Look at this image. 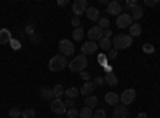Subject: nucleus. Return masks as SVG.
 Instances as JSON below:
<instances>
[{
	"label": "nucleus",
	"instance_id": "nucleus-1",
	"mask_svg": "<svg viewBox=\"0 0 160 118\" xmlns=\"http://www.w3.org/2000/svg\"><path fill=\"white\" fill-rule=\"evenodd\" d=\"M131 45H133V38L130 35H127V34H118V35H115L112 38V46L117 51L118 50H127Z\"/></svg>",
	"mask_w": 160,
	"mask_h": 118
},
{
	"label": "nucleus",
	"instance_id": "nucleus-2",
	"mask_svg": "<svg viewBox=\"0 0 160 118\" xmlns=\"http://www.w3.org/2000/svg\"><path fill=\"white\" fill-rule=\"evenodd\" d=\"M68 64H69V62H68V59H66V56L56 54V56H53V58L50 59L48 69H50L51 72H61V70L66 69V65H68Z\"/></svg>",
	"mask_w": 160,
	"mask_h": 118
},
{
	"label": "nucleus",
	"instance_id": "nucleus-3",
	"mask_svg": "<svg viewBox=\"0 0 160 118\" xmlns=\"http://www.w3.org/2000/svg\"><path fill=\"white\" fill-rule=\"evenodd\" d=\"M88 65V59H87V56H83V54H78V56H75L71 62H69V70L71 72H83L85 70V67Z\"/></svg>",
	"mask_w": 160,
	"mask_h": 118
},
{
	"label": "nucleus",
	"instance_id": "nucleus-4",
	"mask_svg": "<svg viewBox=\"0 0 160 118\" xmlns=\"http://www.w3.org/2000/svg\"><path fill=\"white\" fill-rule=\"evenodd\" d=\"M50 109L55 115H64L68 112V107H66V102L61 101V99H53L50 102Z\"/></svg>",
	"mask_w": 160,
	"mask_h": 118
},
{
	"label": "nucleus",
	"instance_id": "nucleus-5",
	"mask_svg": "<svg viewBox=\"0 0 160 118\" xmlns=\"http://www.w3.org/2000/svg\"><path fill=\"white\" fill-rule=\"evenodd\" d=\"M136 99V89L133 88H128L125 89L122 94H120V102H122V106H130V104H133Z\"/></svg>",
	"mask_w": 160,
	"mask_h": 118
},
{
	"label": "nucleus",
	"instance_id": "nucleus-6",
	"mask_svg": "<svg viewBox=\"0 0 160 118\" xmlns=\"http://www.w3.org/2000/svg\"><path fill=\"white\" fill-rule=\"evenodd\" d=\"M59 51H61V54L62 56H72L74 54V43L69 42L68 38H62V40H59Z\"/></svg>",
	"mask_w": 160,
	"mask_h": 118
},
{
	"label": "nucleus",
	"instance_id": "nucleus-7",
	"mask_svg": "<svg viewBox=\"0 0 160 118\" xmlns=\"http://www.w3.org/2000/svg\"><path fill=\"white\" fill-rule=\"evenodd\" d=\"M88 8V2L87 0H75V2L72 3V13H74V16L78 18V16H82L83 13L87 11Z\"/></svg>",
	"mask_w": 160,
	"mask_h": 118
},
{
	"label": "nucleus",
	"instance_id": "nucleus-8",
	"mask_svg": "<svg viewBox=\"0 0 160 118\" xmlns=\"http://www.w3.org/2000/svg\"><path fill=\"white\" fill-rule=\"evenodd\" d=\"M115 24H117V27H118V29L130 27V26L133 24V18H131L130 13H122V15H118V16H117Z\"/></svg>",
	"mask_w": 160,
	"mask_h": 118
},
{
	"label": "nucleus",
	"instance_id": "nucleus-9",
	"mask_svg": "<svg viewBox=\"0 0 160 118\" xmlns=\"http://www.w3.org/2000/svg\"><path fill=\"white\" fill-rule=\"evenodd\" d=\"M102 35H104V31L99 27V26H93V27H90V31H88V38L91 42L101 40Z\"/></svg>",
	"mask_w": 160,
	"mask_h": 118
},
{
	"label": "nucleus",
	"instance_id": "nucleus-10",
	"mask_svg": "<svg viewBox=\"0 0 160 118\" xmlns=\"http://www.w3.org/2000/svg\"><path fill=\"white\" fill-rule=\"evenodd\" d=\"M98 45H96V42H91V40H88V42H85L83 45H82V54L83 56H87V54H95L96 51H98Z\"/></svg>",
	"mask_w": 160,
	"mask_h": 118
},
{
	"label": "nucleus",
	"instance_id": "nucleus-11",
	"mask_svg": "<svg viewBox=\"0 0 160 118\" xmlns=\"http://www.w3.org/2000/svg\"><path fill=\"white\" fill-rule=\"evenodd\" d=\"M108 13L109 15H112V16H118V13L122 15V3L120 2H117V0H112V2H109L108 3Z\"/></svg>",
	"mask_w": 160,
	"mask_h": 118
},
{
	"label": "nucleus",
	"instance_id": "nucleus-12",
	"mask_svg": "<svg viewBox=\"0 0 160 118\" xmlns=\"http://www.w3.org/2000/svg\"><path fill=\"white\" fill-rule=\"evenodd\" d=\"M128 116V109H127V106H117L115 109H114V115H112V118H127Z\"/></svg>",
	"mask_w": 160,
	"mask_h": 118
},
{
	"label": "nucleus",
	"instance_id": "nucleus-13",
	"mask_svg": "<svg viewBox=\"0 0 160 118\" xmlns=\"http://www.w3.org/2000/svg\"><path fill=\"white\" fill-rule=\"evenodd\" d=\"M95 83H93V82H85V85L82 86V88H80V94H83V96H91L93 94V91H95Z\"/></svg>",
	"mask_w": 160,
	"mask_h": 118
},
{
	"label": "nucleus",
	"instance_id": "nucleus-14",
	"mask_svg": "<svg viewBox=\"0 0 160 118\" xmlns=\"http://www.w3.org/2000/svg\"><path fill=\"white\" fill-rule=\"evenodd\" d=\"M40 97H42L43 101H53L55 99V96H53V89L48 88V86H42L40 88Z\"/></svg>",
	"mask_w": 160,
	"mask_h": 118
},
{
	"label": "nucleus",
	"instance_id": "nucleus-15",
	"mask_svg": "<svg viewBox=\"0 0 160 118\" xmlns=\"http://www.w3.org/2000/svg\"><path fill=\"white\" fill-rule=\"evenodd\" d=\"M85 15H87V18L88 19H91V21H99V10L98 8H95V7H88L87 8V11H85Z\"/></svg>",
	"mask_w": 160,
	"mask_h": 118
},
{
	"label": "nucleus",
	"instance_id": "nucleus-16",
	"mask_svg": "<svg viewBox=\"0 0 160 118\" xmlns=\"http://www.w3.org/2000/svg\"><path fill=\"white\" fill-rule=\"evenodd\" d=\"M11 38H13V35H11V32L8 29H0V45L10 43Z\"/></svg>",
	"mask_w": 160,
	"mask_h": 118
},
{
	"label": "nucleus",
	"instance_id": "nucleus-17",
	"mask_svg": "<svg viewBox=\"0 0 160 118\" xmlns=\"http://www.w3.org/2000/svg\"><path fill=\"white\" fill-rule=\"evenodd\" d=\"M104 83L109 85V86H117V85H118V77H117L114 72L106 73V75H104Z\"/></svg>",
	"mask_w": 160,
	"mask_h": 118
},
{
	"label": "nucleus",
	"instance_id": "nucleus-18",
	"mask_svg": "<svg viewBox=\"0 0 160 118\" xmlns=\"http://www.w3.org/2000/svg\"><path fill=\"white\" fill-rule=\"evenodd\" d=\"M104 101L108 102L109 106L117 107L118 106V94H115V93H112V91H111V93H108V94L104 96Z\"/></svg>",
	"mask_w": 160,
	"mask_h": 118
},
{
	"label": "nucleus",
	"instance_id": "nucleus-19",
	"mask_svg": "<svg viewBox=\"0 0 160 118\" xmlns=\"http://www.w3.org/2000/svg\"><path fill=\"white\" fill-rule=\"evenodd\" d=\"M141 31H142V27H141V24L139 22H133L131 26H130V37H139L141 35Z\"/></svg>",
	"mask_w": 160,
	"mask_h": 118
},
{
	"label": "nucleus",
	"instance_id": "nucleus-20",
	"mask_svg": "<svg viewBox=\"0 0 160 118\" xmlns=\"http://www.w3.org/2000/svg\"><path fill=\"white\" fill-rule=\"evenodd\" d=\"M142 15H144V10H142V7H135V8H131V18L133 19H136V21H139L141 18H142Z\"/></svg>",
	"mask_w": 160,
	"mask_h": 118
},
{
	"label": "nucleus",
	"instance_id": "nucleus-21",
	"mask_svg": "<svg viewBox=\"0 0 160 118\" xmlns=\"http://www.w3.org/2000/svg\"><path fill=\"white\" fill-rule=\"evenodd\" d=\"M98 106V97L96 96H88L87 99H85V107H88V109H91L93 110V107H96Z\"/></svg>",
	"mask_w": 160,
	"mask_h": 118
},
{
	"label": "nucleus",
	"instance_id": "nucleus-22",
	"mask_svg": "<svg viewBox=\"0 0 160 118\" xmlns=\"http://www.w3.org/2000/svg\"><path fill=\"white\" fill-rule=\"evenodd\" d=\"M102 51H109L111 50V46H112V40H109V38H101V40H99V45H98Z\"/></svg>",
	"mask_w": 160,
	"mask_h": 118
},
{
	"label": "nucleus",
	"instance_id": "nucleus-23",
	"mask_svg": "<svg viewBox=\"0 0 160 118\" xmlns=\"http://www.w3.org/2000/svg\"><path fill=\"white\" fill-rule=\"evenodd\" d=\"M78 93H80V91H78L77 88H69V89L64 91V94L68 96V99H75V97L78 96Z\"/></svg>",
	"mask_w": 160,
	"mask_h": 118
},
{
	"label": "nucleus",
	"instance_id": "nucleus-24",
	"mask_svg": "<svg viewBox=\"0 0 160 118\" xmlns=\"http://www.w3.org/2000/svg\"><path fill=\"white\" fill-rule=\"evenodd\" d=\"M51 89H53V96H55V99H59V97L64 94V91H66L61 85H56L55 88H51Z\"/></svg>",
	"mask_w": 160,
	"mask_h": 118
},
{
	"label": "nucleus",
	"instance_id": "nucleus-25",
	"mask_svg": "<svg viewBox=\"0 0 160 118\" xmlns=\"http://www.w3.org/2000/svg\"><path fill=\"white\" fill-rule=\"evenodd\" d=\"M78 116L80 118H93V110L88 109V107H83L82 110L78 112Z\"/></svg>",
	"mask_w": 160,
	"mask_h": 118
},
{
	"label": "nucleus",
	"instance_id": "nucleus-26",
	"mask_svg": "<svg viewBox=\"0 0 160 118\" xmlns=\"http://www.w3.org/2000/svg\"><path fill=\"white\" fill-rule=\"evenodd\" d=\"M72 38H74V40H77V42L82 40V38H83V31H82V27L74 29V32H72Z\"/></svg>",
	"mask_w": 160,
	"mask_h": 118
},
{
	"label": "nucleus",
	"instance_id": "nucleus-27",
	"mask_svg": "<svg viewBox=\"0 0 160 118\" xmlns=\"http://www.w3.org/2000/svg\"><path fill=\"white\" fill-rule=\"evenodd\" d=\"M21 116L22 118H35V110L34 109H26L21 112Z\"/></svg>",
	"mask_w": 160,
	"mask_h": 118
},
{
	"label": "nucleus",
	"instance_id": "nucleus-28",
	"mask_svg": "<svg viewBox=\"0 0 160 118\" xmlns=\"http://www.w3.org/2000/svg\"><path fill=\"white\" fill-rule=\"evenodd\" d=\"M109 19L108 18H99V21H98V26H99V27L104 31V29H109Z\"/></svg>",
	"mask_w": 160,
	"mask_h": 118
},
{
	"label": "nucleus",
	"instance_id": "nucleus-29",
	"mask_svg": "<svg viewBox=\"0 0 160 118\" xmlns=\"http://www.w3.org/2000/svg\"><path fill=\"white\" fill-rule=\"evenodd\" d=\"M142 51H144L146 54H152L154 51H155V48H154L152 43H144V45H142Z\"/></svg>",
	"mask_w": 160,
	"mask_h": 118
},
{
	"label": "nucleus",
	"instance_id": "nucleus-30",
	"mask_svg": "<svg viewBox=\"0 0 160 118\" xmlns=\"http://www.w3.org/2000/svg\"><path fill=\"white\" fill-rule=\"evenodd\" d=\"M8 115H10L11 118H18V116H21V110H19L18 107H11L10 112H8Z\"/></svg>",
	"mask_w": 160,
	"mask_h": 118
},
{
	"label": "nucleus",
	"instance_id": "nucleus-31",
	"mask_svg": "<svg viewBox=\"0 0 160 118\" xmlns=\"http://www.w3.org/2000/svg\"><path fill=\"white\" fill-rule=\"evenodd\" d=\"M10 46H11L13 50H15V51H16V50H19V48H21V42H19V40H16V38H11Z\"/></svg>",
	"mask_w": 160,
	"mask_h": 118
},
{
	"label": "nucleus",
	"instance_id": "nucleus-32",
	"mask_svg": "<svg viewBox=\"0 0 160 118\" xmlns=\"http://www.w3.org/2000/svg\"><path fill=\"white\" fill-rule=\"evenodd\" d=\"M68 118H78V110L74 109H68Z\"/></svg>",
	"mask_w": 160,
	"mask_h": 118
},
{
	"label": "nucleus",
	"instance_id": "nucleus-33",
	"mask_svg": "<svg viewBox=\"0 0 160 118\" xmlns=\"http://www.w3.org/2000/svg\"><path fill=\"white\" fill-rule=\"evenodd\" d=\"M29 38H31V42H32V43H40V40H42V38H40V35H38L37 32H34L32 35H29Z\"/></svg>",
	"mask_w": 160,
	"mask_h": 118
},
{
	"label": "nucleus",
	"instance_id": "nucleus-34",
	"mask_svg": "<svg viewBox=\"0 0 160 118\" xmlns=\"http://www.w3.org/2000/svg\"><path fill=\"white\" fill-rule=\"evenodd\" d=\"M93 118H106V112L102 109H99V110H96L95 113H93Z\"/></svg>",
	"mask_w": 160,
	"mask_h": 118
},
{
	"label": "nucleus",
	"instance_id": "nucleus-35",
	"mask_svg": "<svg viewBox=\"0 0 160 118\" xmlns=\"http://www.w3.org/2000/svg\"><path fill=\"white\" fill-rule=\"evenodd\" d=\"M93 83H95V86H102L104 85V77H96L95 80H93Z\"/></svg>",
	"mask_w": 160,
	"mask_h": 118
},
{
	"label": "nucleus",
	"instance_id": "nucleus-36",
	"mask_svg": "<svg viewBox=\"0 0 160 118\" xmlns=\"http://www.w3.org/2000/svg\"><path fill=\"white\" fill-rule=\"evenodd\" d=\"M98 62H101L102 65H108V56H106V54H99L98 56Z\"/></svg>",
	"mask_w": 160,
	"mask_h": 118
},
{
	"label": "nucleus",
	"instance_id": "nucleus-37",
	"mask_svg": "<svg viewBox=\"0 0 160 118\" xmlns=\"http://www.w3.org/2000/svg\"><path fill=\"white\" fill-rule=\"evenodd\" d=\"M80 78H82V80H85V82H90V78H91V75L88 73V72H80Z\"/></svg>",
	"mask_w": 160,
	"mask_h": 118
},
{
	"label": "nucleus",
	"instance_id": "nucleus-38",
	"mask_svg": "<svg viewBox=\"0 0 160 118\" xmlns=\"http://www.w3.org/2000/svg\"><path fill=\"white\" fill-rule=\"evenodd\" d=\"M108 58H109V59H115V58H117V50H114V48H112V50H109Z\"/></svg>",
	"mask_w": 160,
	"mask_h": 118
},
{
	"label": "nucleus",
	"instance_id": "nucleus-39",
	"mask_svg": "<svg viewBox=\"0 0 160 118\" xmlns=\"http://www.w3.org/2000/svg\"><path fill=\"white\" fill-rule=\"evenodd\" d=\"M71 22H72V26H75V29H78V27H80V18H75V16H74Z\"/></svg>",
	"mask_w": 160,
	"mask_h": 118
},
{
	"label": "nucleus",
	"instance_id": "nucleus-40",
	"mask_svg": "<svg viewBox=\"0 0 160 118\" xmlns=\"http://www.w3.org/2000/svg\"><path fill=\"white\" fill-rule=\"evenodd\" d=\"M66 107L74 109V107H75V102H74V99H68V101H66Z\"/></svg>",
	"mask_w": 160,
	"mask_h": 118
},
{
	"label": "nucleus",
	"instance_id": "nucleus-41",
	"mask_svg": "<svg viewBox=\"0 0 160 118\" xmlns=\"http://www.w3.org/2000/svg\"><path fill=\"white\" fill-rule=\"evenodd\" d=\"M26 32H28L29 35H32V34L35 32V29H34V26H32V24H29V26H26Z\"/></svg>",
	"mask_w": 160,
	"mask_h": 118
},
{
	"label": "nucleus",
	"instance_id": "nucleus-42",
	"mask_svg": "<svg viewBox=\"0 0 160 118\" xmlns=\"http://www.w3.org/2000/svg\"><path fill=\"white\" fill-rule=\"evenodd\" d=\"M144 5H148V7H154V5H157V0H144Z\"/></svg>",
	"mask_w": 160,
	"mask_h": 118
},
{
	"label": "nucleus",
	"instance_id": "nucleus-43",
	"mask_svg": "<svg viewBox=\"0 0 160 118\" xmlns=\"http://www.w3.org/2000/svg\"><path fill=\"white\" fill-rule=\"evenodd\" d=\"M102 37H104V38H109V37H112V31H111V29H106Z\"/></svg>",
	"mask_w": 160,
	"mask_h": 118
},
{
	"label": "nucleus",
	"instance_id": "nucleus-44",
	"mask_svg": "<svg viewBox=\"0 0 160 118\" xmlns=\"http://www.w3.org/2000/svg\"><path fill=\"white\" fill-rule=\"evenodd\" d=\"M58 5H59V7H66V5H68V0H59Z\"/></svg>",
	"mask_w": 160,
	"mask_h": 118
},
{
	"label": "nucleus",
	"instance_id": "nucleus-45",
	"mask_svg": "<svg viewBox=\"0 0 160 118\" xmlns=\"http://www.w3.org/2000/svg\"><path fill=\"white\" fill-rule=\"evenodd\" d=\"M138 118H149V115L144 113V112H141V113H138Z\"/></svg>",
	"mask_w": 160,
	"mask_h": 118
},
{
	"label": "nucleus",
	"instance_id": "nucleus-46",
	"mask_svg": "<svg viewBox=\"0 0 160 118\" xmlns=\"http://www.w3.org/2000/svg\"><path fill=\"white\" fill-rule=\"evenodd\" d=\"M56 118H62V116H56Z\"/></svg>",
	"mask_w": 160,
	"mask_h": 118
}]
</instances>
